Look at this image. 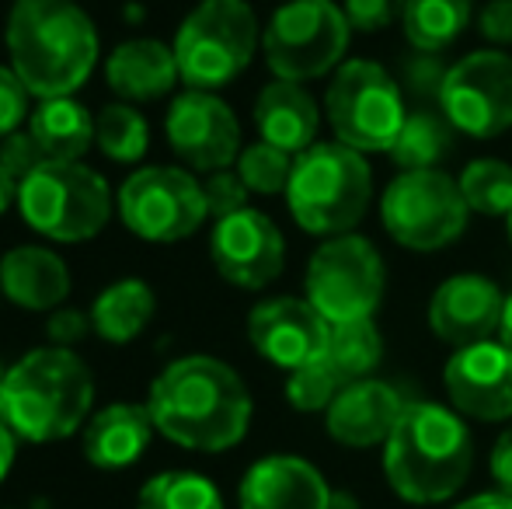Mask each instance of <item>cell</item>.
<instances>
[{
    "mask_svg": "<svg viewBox=\"0 0 512 509\" xmlns=\"http://www.w3.org/2000/svg\"><path fill=\"white\" fill-rule=\"evenodd\" d=\"M150 419L185 450L220 454L244 440L251 426V394L227 363L182 356L150 384Z\"/></svg>",
    "mask_w": 512,
    "mask_h": 509,
    "instance_id": "obj_1",
    "label": "cell"
},
{
    "mask_svg": "<svg viewBox=\"0 0 512 509\" xmlns=\"http://www.w3.org/2000/svg\"><path fill=\"white\" fill-rule=\"evenodd\" d=\"M11 70L28 95L70 98L98 63L95 21L77 0H14L7 14Z\"/></svg>",
    "mask_w": 512,
    "mask_h": 509,
    "instance_id": "obj_2",
    "label": "cell"
},
{
    "mask_svg": "<svg viewBox=\"0 0 512 509\" xmlns=\"http://www.w3.org/2000/svg\"><path fill=\"white\" fill-rule=\"evenodd\" d=\"M474 464L471 429L436 401H408L384 443V471L391 489L415 506L450 499Z\"/></svg>",
    "mask_w": 512,
    "mask_h": 509,
    "instance_id": "obj_3",
    "label": "cell"
},
{
    "mask_svg": "<svg viewBox=\"0 0 512 509\" xmlns=\"http://www.w3.org/2000/svg\"><path fill=\"white\" fill-rule=\"evenodd\" d=\"M95 401L91 370L74 349L42 346L21 356L4 377L0 419L18 440L53 443L77 433Z\"/></svg>",
    "mask_w": 512,
    "mask_h": 509,
    "instance_id": "obj_4",
    "label": "cell"
},
{
    "mask_svg": "<svg viewBox=\"0 0 512 509\" xmlns=\"http://www.w3.org/2000/svg\"><path fill=\"white\" fill-rule=\"evenodd\" d=\"M373 171L363 154L345 143H314L297 154L286 189L290 213L307 234L342 238L370 210Z\"/></svg>",
    "mask_w": 512,
    "mask_h": 509,
    "instance_id": "obj_5",
    "label": "cell"
},
{
    "mask_svg": "<svg viewBox=\"0 0 512 509\" xmlns=\"http://www.w3.org/2000/svg\"><path fill=\"white\" fill-rule=\"evenodd\" d=\"M18 210L42 238L74 245L105 231L112 217V192L88 164L46 161L18 185Z\"/></svg>",
    "mask_w": 512,
    "mask_h": 509,
    "instance_id": "obj_6",
    "label": "cell"
},
{
    "mask_svg": "<svg viewBox=\"0 0 512 509\" xmlns=\"http://www.w3.org/2000/svg\"><path fill=\"white\" fill-rule=\"evenodd\" d=\"M258 46V21L244 0H203L175 35L178 74L189 88L216 91L244 74Z\"/></svg>",
    "mask_w": 512,
    "mask_h": 509,
    "instance_id": "obj_7",
    "label": "cell"
},
{
    "mask_svg": "<svg viewBox=\"0 0 512 509\" xmlns=\"http://www.w3.org/2000/svg\"><path fill=\"white\" fill-rule=\"evenodd\" d=\"M324 109L338 143L359 154H391L408 119L398 81L370 60H349L335 70Z\"/></svg>",
    "mask_w": 512,
    "mask_h": 509,
    "instance_id": "obj_8",
    "label": "cell"
},
{
    "mask_svg": "<svg viewBox=\"0 0 512 509\" xmlns=\"http://www.w3.org/2000/svg\"><path fill=\"white\" fill-rule=\"evenodd\" d=\"M349 32V18L331 0H286L265 25V63L279 81L324 77L342 63Z\"/></svg>",
    "mask_w": 512,
    "mask_h": 509,
    "instance_id": "obj_9",
    "label": "cell"
},
{
    "mask_svg": "<svg viewBox=\"0 0 512 509\" xmlns=\"http://www.w3.org/2000/svg\"><path fill=\"white\" fill-rule=\"evenodd\" d=\"M384 227L408 252H439L467 227V203L460 182L429 171H401L384 192Z\"/></svg>",
    "mask_w": 512,
    "mask_h": 509,
    "instance_id": "obj_10",
    "label": "cell"
},
{
    "mask_svg": "<svg viewBox=\"0 0 512 509\" xmlns=\"http://www.w3.org/2000/svg\"><path fill=\"white\" fill-rule=\"evenodd\" d=\"M384 297V258L359 234L324 241L307 265V300L328 325L373 318Z\"/></svg>",
    "mask_w": 512,
    "mask_h": 509,
    "instance_id": "obj_11",
    "label": "cell"
},
{
    "mask_svg": "<svg viewBox=\"0 0 512 509\" xmlns=\"http://www.w3.org/2000/svg\"><path fill=\"white\" fill-rule=\"evenodd\" d=\"M206 217L203 185L185 168H140L119 189V220L143 241H185Z\"/></svg>",
    "mask_w": 512,
    "mask_h": 509,
    "instance_id": "obj_12",
    "label": "cell"
},
{
    "mask_svg": "<svg viewBox=\"0 0 512 509\" xmlns=\"http://www.w3.org/2000/svg\"><path fill=\"white\" fill-rule=\"evenodd\" d=\"M439 109L450 126L474 140H492L512 126V60L499 49L471 53L446 70Z\"/></svg>",
    "mask_w": 512,
    "mask_h": 509,
    "instance_id": "obj_13",
    "label": "cell"
},
{
    "mask_svg": "<svg viewBox=\"0 0 512 509\" xmlns=\"http://www.w3.org/2000/svg\"><path fill=\"white\" fill-rule=\"evenodd\" d=\"M168 143L196 171H227L241 157V126L230 105L213 91L189 88L178 95L164 119Z\"/></svg>",
    "mask_w": 512,
    "mask_h": 509,
    "instance_id": "obj_14",
    "label": "cell"
},
{
    "mask_svg": "<svg viewBox=\"0 0 512 509\" xmlns=\"http://www.w3.org/2000/svg\"><path fill=\"white\" fill-rule=\"evenodd\" d=\"M209 255L227 283L241 290H265L283 272L286 241L265 213L241 210L227 220H216Z\"/></svg>",
    "mask_w": 512,
    "mask_h": 509,
    "instance_id": "obj_15",
    "label": "cell"
},
{
    "mask_svg": "<svg viewBox=\"0 0 512 509\" xmlns=\"http://www.w3.org/2000/svg\"><path fill=\"white\" fill-rule=\"evenodd\" d=\"M331 325L321 318L310 300L300 297H276L258 304L248 314V339L272 367L300 370L307 363L321 360L328 349Z\"/></svg>",
    "mask_w": 512,
    "mask_h": 509,
    "instance_id": "obj_16",
    "label": "cell"
},
{
    "mask_svg": "<svg viewBox=\"0 0 512 509\" xmlns=\"http://www.w3.org/2000/svg\"><path fill=\"white\" fill-rule=\"evenodd\" d=\"M453 408L481 422H502L512 415V353L502 342H478L457 349L443 370Z\"/></svg>",
    "mask_w": 512,
    "mask_h": 509,
    "instance_id": "obj_17",
    "label": "cell"
},
{
    "mask_svg": "<svg viewBox=\"0 0 512 509\" xmlns=\"http://www.w3.org/2000/svg\"><path fill=\"white\" fill-rule=\"evenodd\" d=\"M502 307H506V297L492 279L478 276V272H464V276L446 279L432 293L429 325L446 346L467 349L488 342V335L499 332Z\"/></svg>",
    "mask_w": 512,
    "mask_h": 509,
    "instance_id": "obj_18",
    "label": "cell"
},
{
    "mask_svg": "<svg viewBox=\"0 0 512 509\" xmlns=\"http://www.w3.org/2000/svg\"><path fill=\"white\" fill-rule=\"evenodd\" d=\"M408 401L384 381H352L328 408V433L342 447H377L387 443Z\"/></svg>",
    "mask_w": 512,
    "mask_h": 509,
    "instance_id": "obj_19",
    "label": "cell"
},
{
    "mask_svg": "<svg viewBox=\"0 0 512 509\" xmlns=\"http://www.w3.org/2000/svg\"><path fill=\"white\" fill-rule=\"evenodd\" d=\"M331 489L304 457L272 454L251 464L241 482V509H328Z\"/></svg>",
    "mask_w": 512,
    "mask_h": 509,
    "instance_id": "obj_20",
    "label": "cell"
},
{
    "mask_svg": "<svg viewBox=\"0 0 512 509\" xmlns=\"http://www.w3.org/2000/svg\"><path fill=\"white\" fill-rule=\"evenodd\" d=\"M0 290L25 311H60L70 297V269L42 245H18L0 258Z\"/></svg>",
    "mask_w": 512,
    "mask_h": 509,
    "instance_id": "obj_21",
    "label": "cell"
},
{
    "mask_svg": "<svg viewBox=\"0 0 512 509\" xmlns=\"http://www.w3.org/2000/svg\"><path fill=\"white\" fill-rule=\"evenodd\" d=\"M175 49L157 39H129L112 49L105 63V81L119 98L133 102H154L168 95L178 81Z\"/></svg>",
    "mask_w": 512,
    "mask_h": 509,
    "instance_id": "obj_22",
    "label": "cell"
},
{
    "mask_svg": "<svg viewBox=\"0 0 512 509\" xmlns=\"http://www.w3.org/2000/svg\"><path fill=\"white\" fill-rule=\"evenodd\" d=\"M255 126L258 136L272 147L286 150V154H304L314 147L317 126V102L310 98V91L297 81H272L262 88L255 102Z\"/></svg>",
    "mask_w": 512,
    "mask_h": 509,
    "instance_id": "obj_23",
    "label": "cell"
},
{
    "mask_svg": "<svg viewBox=\"0 0 512 509\" xmlns=\"http://www.w3.org/2000/svg\"><path fill=\"white\" fill-rule=\"evenodd\" d=\"M154 419L147 405H108L84 429V457L102 471L129 468L143 457L154 436Z\"/></svg>",
    "mask_w": 512,
    "mask_h": 509,
    "instance_id": "obj_24",
    "label": "cell"
},
{
    "mask_svg": "<svg viewBox=\"0 0 512 509\" xmlns=\"http://www.w3.org/2000/svg\"><path fill=\"white\" fill-rule=\"evenodd\" d=\"M28 133L46 161H81L95 147V116L77 98H46L28 116Z\"/></svg>",
    "mask_w": 512,
    "mask_h": 509,
    "instance_id": "obj_25",
    "label": "cell"
},
{
    "mask_svg": "<svg viewBox=\"0 0 512 509\" xmlns=\"http://www.w3.org/2000/svg\"><path fill=\"white\" fill-rule=\"evenodd\" d=\"M157 311V297L143 279H119V283L105 286L91 304V328L112 346H126L133 342L143 328L150 325Z\"/></svg>",
    "mask_w": 512,
    "mask_h": 509,
    "instance_id": "obj_26",
    "label": "cell"
},
{
    "mask_svg": "<svg viewBox=\"0 0 512 509\" xmlns=\"http://www.w3.org/2000/svg\"><path fill=\"white\" fill-rule=\"evenodd\" d=\"M401 21L418 53H439L471 25V0H408Z\"/></svg>",
    "mask_w": 512,
    "mask_h": 509,
    "instance_id": "obj_27",
    "label": "cell"
},
{
    "mask_svg": "<svg viewBox=\"0 0 512 509\" xmlns=\"http://www.w3.org/2000/svg\"><path fill=\"white\" fill-rule=\"evenodd\" d=\"M324 360L331 363V370H335L345 384L366 381L370 370H377L380 360H384V339H380L373 318L331 325Z\"/></svg>",
    "mask_w": 512,
    "mask_h": 509,
    "instance_id": "obj_28",
    "label": "cell"
},
{
    "mask_svg": "<svg viewBox=\"0 0 512 509\" xmlns=\"http://www.w3.org/2000/svg\"><path fill=\"white\" fill-rule=\"evenodd\" d=\"M453 133L457 129L450 126V119L439 116L432 109H418L411 112L401 126L398 140L391 147L394 164H401V171H429L450 154L453 147Z\"/></svg>",
    "mask_w": 512,
    "mask_h": 509,
    "instance_id": "obj_29",
    "label": "cell"
},
{
    "mask_svg": "<svg viewBox=\"0 0 512 509\" xmlns=\"http://www.w3.org/2000/svg\"><path fill=\"white\" fill-rule=\"evenodd\" d=\"M150 143L147 119L140 116V109H133L129 102L105 105L95 116V147L102 150L108 161L115 164H136L143 161Z\"/></svg>",
    "mask_w": 512,
    "mask_h": 509,
    "instance_id": "obj_30",
    "label": "cell"
},
{
    "mask_svg": "<svg viewBox=\"0 0 512 509\" xmlns=\"http://www.w3.org/2000/svg\"><path fill=\"white\" fill-rule=\"evenodd\" d=\"M136 509H223V499L196 471H164L140 489Z\"/></svg>",
    "mask_w": 512,
    "mask_h": 509,
    "instance_id": "obj_31",
    "label": "cell"
},
{
    "mask_svg": "<svg viewBox=\"0 0 512 509\" xmlns=\"http://www.w3.org/2000/svg\"><path fill=\"white\" fill-rule=\"evenodd\" d=\"M467 210L485 213V217H509L512 213V168L506 161H471L460 175Z\"/></svg>",
    "mask_w": 512,
    "mask_h": 509,
    "instance_id": "obj_32",
    "label": "cell"
},
{
    "mask_svg": "<svg viewBox=\"0 0 512 509\" xmlns=\"http://www.w3.org/2000/svg\"><path fill=\"white\" fill-rule=\"evenodd\" d=\"M293 161L297 157L286 154V150L272 147V143H251L241 150L237 157V175L248 185V192L258 196H276V192L290 189V175H293Z\"/></svg>",
    "mask_w": 512,
    "mask_h": 509,
    "instance_id": "obj_33",
    "label": "cell"
},
{
    "mask_svg": "<svg viewBox=\"0 0 512 509\" xmlns=\"http://www.w3.org/2000/svg\"><path fill=\"white\" fill-rule=\"evenodd\" d=\"M342 387H345V381L321 356V360L293 370L290 381H286V398H290V405L297 408V412H328L331 401L338 398Z\"/></svg>",
    "mask_w": 512,
    "mask_h": 509,
    "instance_id": "obj_34",
    "label": "cell"
},
{
    "mask_svg": "<svg viewBox=\"0 0 512 509\" xmlns=\"http://www.w3.org/2000/svg\"><path fill=\"white\" fill-rule=\"evenodd\" d=\"M203 196H206V210L209 217L227 220L234 213L248 210V185L241 182L237 171H213V175L203 182Z\"/></svg>",
    "mask_w": 512,
    "mask_h": 509,
    "instance_id": "obj_35",
    "label": "cell"
},
{
    "mask_svg": "<svg viewBox=\"0 0 512 509\" xmlns=\"http://www.w3.org/2000/svg\"><path fill=\"white\" fill-rule=\"evenodd\" d=\"M0 164L7 168V175L14 178V182H25L28 175H32L35 168H42L46 164V154H42V147L35 143V136L28 133H11V136H4L0 140Z\"/></svg>",
    "mask_w": 512,
    "mask_h": 509,
    "instance_id": "obj_36",
    "label": "cell"
},
{
    "mask_svg": "<svg viewBox=\"0 0 512 509\" xmlns=\"http://www.w3.org/2000/svg\"><path fill=\"white\" fill-rule=\"evenodd\" d=\"M408 0H345V18L356 32H384L398 18H405Z\"/></svg>",
    "mask_w": 512,
    "mask_h": 509,
    "instance_id": "obj_37",
    "label": "cell"
},
{
    "mask_svg": "<svg viewBox=\"0 0 512 509\" xmlns=\"http://www.w3.org/2000/svg\"><path fill=\"white\" fill-rule=\"evenodd\" d=\"M28 119V88L11 67H0V140L18 133Z\"/></svg>",
    "mask_w": 512,
    "mask_h": 509,
    "instance_id": "obj_38",
    "label": "cell"
},
{
    "mask_svg": "<svg viewBox=\"0 0 512 509\" xmlns=\"http://www.w3.org/2000/svg\"><path fill=\"white\" fill-rule=\"evenodd\" d=\"M405 81L418 98H436L443 95V81H446V67L436 60V53H418L405 63Z\"/></svg>",
    "mask_w": 512,
    "mask_h": 509,
    "instance_id": "obj_39",
    "label": "cell"
},
{
    "mask_svg": "<svg viewBox=\"0 0 512 509\" xmlns=\"http://www.w3.org/2000/svg\"><path fill=\"white\" fill-rule=\"evenodd\" d=\"M46 332H49V339H53L56 346L70 349L74 342H81L88 332H95V328H91V314H81V311H74V307H60V311L49 314Z\"/></svg>",
    "mask_w": 512,
    "mask_h": 509,
    "instance_id": "obj_40",
    "label": "cell"
},
{
    "mask_svg": "<svg viewBox=\"0 0 512 509\" xmlns=\"http://www.w3.org/2000/svg\"><path fill=\"white\" fill-rule=\"evenodd\" d=\"M478 28L495 46H512V0H488L481 7Z\"/></svg>",
    "mask_w": 512,
    "mask_h": 509,
    "instance_id": "obj_41",
    "label": "cell"
},
{
    "mask_svg": "<svg viewBox=\"0 0 512 509\" xmlns=\"http://www.w3.org/2000/svg\"><path fill=\"white\" fill-rule=\"evenodd\" d=\"M492 478H495V485H499V492L512 496V426L492 447Z\"/></svg>",
    "mask_w": 512,
    "mask_h": 509,
    "instance_id": "obj_42",
    "label": "cell"
},
{
    "mask_svg": "<svg viewBox=\"0 0 512 509\" xmlns=\"http://www.w3.org/2000/svg\"><path fill=\"white\" fill-rule=\"evenodd\" d=\"M453 509H512V496H506V492H481V496L464 499Z\"/></svg>",
    "mask_w": 512,
    "mask_h": 509,
    "instance_id": "obj_43",
    "label": "cell"
},
{
    "mask_svg": "<svg viewBox=\"0 0 512 509\" xmlns=\"http://www.w3.org/2000/svg\"><path fill=\"white\" fill-rule=\"evenodd\" d=\"M14 440H18V436H14L11 429L4 426V419H0V482H4L7 471H11V464H14Z\"/></svg>",
    "mask_w": 512,
    "mask_h": 509,
    "instance_id": "obj_44",
    "label": "cell"
},
{
    "mask_svg": "<svg viewBox=\"0 0 512 509\" xmlns=\"http://www.w3.org/2000/svg\"><path fill=\"white\" fill-rule=\"evenodd\" d=\"M11 203H18V182H14L4 164H0V217L11 210Z\"/></svg>",
    "mask_w": 512,
    "mask_h": 509,
    "instance_id": "obj_45",
    "label": "cell"
},
{
    "mask_svg": "<svg viewBox=\"0 0 512 509\" xmlns=\"http://www.w3.org/2000/svg\"><path fill=\"white\" fill-rule=\"evenodd\" d=\"M499 339L502 346L512 353V293L506 297V307H502V321H499Z\"/></svg>",
    "mask_w": 512,
    "mask_h": 509,
    "instance_id": "obj_46",
    "label": "cell"
},
{
    "mask_svg": "<svg viewBox=\"0 0 512 509\" xmlns=\"http://www.w3.org/2000/svg\"><path fill=\"white\" fill-rule=\"evenodd\" d=\"M328 509H359V503H356V496H352V492H331Z\"/></svg>",
    "mask_w": 512,
    "mask_h": 509,
    "instance_id": "obj_47",
    "label": "cell"
},
{
    "mask_svg": "<svg viewBox=\"0 0 512 509\" xmlns=\"http://www.w3.org/2000/svg\"><path fill=\"white\" fill-rule=\"evenodd\" d=\"M4 377H7V370H4V367H0V391H4Z\"/></svg>",
    "mask_w": 512,
    "mask_h": 509,
    "instance_id": "obj_48",
    "label": "cell"
},
{
    "mask_svg": "<svg viewBox=\"0 0 512 509\" xmlns=\"http://www.w3.org/2000/svg\"><path fill=\"white\" fill-rule=\"evenodd\" d=\"M506 224H509V241H512V213H509V220H506Z\"/></svg>",
    "mask_w": 512,
    "mask_h": 509,
    "instance_id": "obj_49",
    "label": "cell"
}]
</instances>
